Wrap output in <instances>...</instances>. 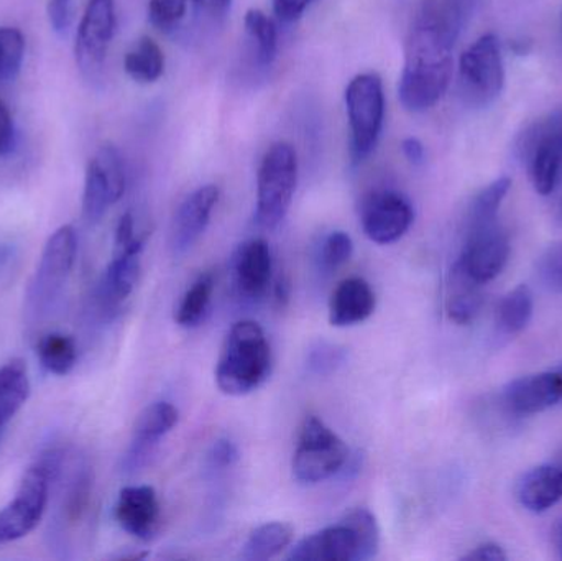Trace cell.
<instances>
[{
    "instance_id": "obj_10",
    "label": "cell",
    "mask_w": 562,
    "mask_h": 561,
    "mask_svg": "<svg viewBox=\"0 0 562 561\" xmlns=\"http://www.w3.org/2000/svg\"><path fill=\"white\" fill-rule=\"evenodd\" d=\"M125 191V168L121 152L104 144L95 152L86 168L82 217L88 224H98L109 206L117 203Z\"/></svg>"
},
{
    "instance_id": "obj_4",
    "label": "cell",
    "mask_w": 562,
    "mask_h": 561,
    "mask_svg": "<svg viewBox=\"0 0 562 561\" xmlns=\"http://www.w3.org/2000/svg\"><path fill=\"white\" fill-rule=\"evenodd\" d=\"M347 117L350 127V157L356 165L372 155L382 134L385 119L383 82L376 72H362L346 88Z\"/></svg>"
},
{
    "instance_id": "obj_17",
    "label": "cell",
    "mask_w": 562,
    "mask_h": 561,
    "mask_svg": "<svg viewBox=\"0 0 562 561\" xmlns=\"http://www.w3.org/2000/svg\"><path fill=\"white\" fill-rule=\"evenodd\" d=\"M273 259L269 244L263 239L244 243L233 259L234 285L246 300L266 295L272 282Z\"/></svg>"
},
{
    "instance_id": "obj_11",
    "label": "cell",
    "mask_w": 562,
    "mask_h": 561,
    "mask_svg": "<svg viewBox=\"0 0 562 561\" xmlns=\"http://www.w3.org/2000/svg\"><path fill=\"white\" fill-rule=\"evenodd\" d=\"M510 253V236L507 229L498 221H494L479 226H468L464 249L458 262L472 279L487 285L504 272Z\"/></svg>"
},
{
    "instance_id": "obj_44",
    "label": "cell",
    "mask_w": 562,
    "mask_h": 561,
    "mask_svg": "<svg viewBox=\"0 0 562 561\" xmlns=\"http://www.w3.org/2000/svg\"><path fill=\"white\" fill-rule=\"evenodd\" d=\"M402 152L412 165H422L426 158L425 145L416 137H408L402 142Z\"/></svg>"
},
{
    "instance_id": "obj_19",
    "label": "cell",
    "mask_w": 562,
    "mask_h": 561,
    "mask_svg": "<svg viewBox=\"0 0 562 561\" xmlns=\"http://www.w3.org/2000/svg\"><path fill=\"white\" fill-rule=\"evenodd\" d=\"M178 418H180V414H178L177 407L168 402H157V404L145 408L135 422L131 448L124 458L125 471L140 468L150 457L158 441L173 430Z\"/></svg>"
},
{
    "instance_id": "obj_35",
    "label": "cell",
    "mask_w": 562,
    "mask_h": 561,
    "mask_svg": "<svg viewBox=\"0 0 562 561\" xmlns=\"http://www.w3.org/2000/svg\"><path fill=\"white\" fill-rule=\"evenodd\" d=\"M187 12L188 0H148V22L164 33L173 32Z\"/></svg>"
},
{
    "instance_id": "obj_29",
    "label": "cell",
    "mask_w": 562,
    "mask_h": 561,
    "mask_svg": "<svg viewBox=\"0 0 562 561\" xmlns=\"http://www.w3.org/2000/svg\"><path fill=\"white\" fill-rule=\"evenodd\" d=\"M247 35L254 43L256 61L263 68H269L276 61L279 53V33L276 23L262 10L250 9L244 19Z\"/></svg>"
},
{
    "instance_id": "obj_5",
    "label": "cell",
    "mask_w": 562,
    "mask_h": 561,
    "mask_svg": "<svg viewBox=\"0 0 562 561\" xmlns=\"http://www.w3.org/2000/svg\"><path fill=\"white\" fill-rule=\"evenodd\" d=\"M297 183L296 152L277 142L263 155L257 177L256 220L263 229H276L286 217Z\"/></svg>"
},
{
    "instance_id": "obj_21",
    "label": "cell",
    "mask_w": 562,
    "mask_h": 561,
    "mask_svg": "<svg viewBox=\"0 0 562 561\" xmlns=\"http://www.w3.org/2000/svg\"><path fill=\"white\" fill-rule=\"evenodd\" d=\"M375 310L372 287L359 277L342 280L329 300V323L336 328L359 325Z\"/></svg>"
},
{
    "instance_id": "obj_14",
    "label": "cell",
    "mask_w": 562,
    "mask_h": 561,
    "mask_svg": "<svg viewBox=\"0 0 562 561\" xmlns=\"http://www.w3.org/2000/svg\"><path fill=\"white\" fill-rule=\"evenodd\" d=\"M505 408L518 417L541 414L562 402V371L538 372L515 379L502 394Z\"/></svg>"
},
{
    "instance_id": "obj_1",
    "label": "cell",
    "mask_w": 562,
    "mask_h": 561,
    "mask_svg": "<svg viewBox=\"0 0 562 561\" xmlns=\"http://www.w3.org/2000/svg\"><path fill=\"white\" fill-rule=\"evenodd\" d=\"M461 30L431 0H425L405 43L398 99L406 111H428L446 94L454 72L452 52Z\"/></svg>"
},
{
    "instance_id": "obj_22",
    "label": "cell",
    "mask_w": 562,
    "mask_h": 561,
    "mask_svg": "<svg viewBox=\"0 0 562 561\" xmlns=\"http://www.w3.org/2000/svg\"><path fill=\"white\" fill-rule=\"evenodd\" d=\"M517 500L525 509L543 514L562 501L561 464H543L527 471L517 484Z\"/></svg>"
},
{
    "instance_id": "obj_23",
    "label": "cell",
    "mask_w": 562,
    "mask_h": 561,
    "mask_svg": "<svg viewBox=\"0 0 562 561\" xmlns=\"http://www.w3.org/2000/svg\"><path fill=\"white\" fill-rule=\"evenodd\" d=\"M484 285L472 279L464 267L456 260L448 277L446 312L456 325H469L477 318L484 305Z\"/></svg>"
},
{
    "instance_id": "obj_8",
    "label": "cell",
    "mask_w": 562,
    "mask_h": 561,
    "mask_svg": "<svg viewBox=\"0 0 562 561\" xmlns=\"http://www.w3.org/2000/svg\"><path fill=\"white\" fill-rule=\"evenodd\" d=\"M518 154L537 193H553L562 170V111L531 124L521 134Z\"/></svg>"
},
{
    "instance_id": "obj_18",
    "label": "cell",
    "mask_w": 562,
    "mask_h": 561,
    "mask_svg": "<svg viewBox=\"0 0 562 561\" xmlns=\"http://www.w3.org/2000/svg\"><path fill=\"white\" fill-rule=\"evenodd\" d=\"M144 244L115 250L114 259L102 273L98 289V302L102 312L114 313L132 295L142 270Z\"/></svg>"
},
{
    "instance_id": "obj_38",
    "label": "cell",
    "mask_w": 562,
    "mask_h": 561,
    "mask_svg": "<svg viewBox=\"0 0 562 561\" xmlns=\"http://www.w3.org/2000/svg\"><path fill=\"white\" fill-rule=\"evenodd\" d=\"M191 2L196 15L210 25H221L226 22L233 9V0H191Z\"/></svg>"
},
{
    "instance_id": "obj_3",
    "label": "cell",
    "mask_w": 562,
    "mask_h": 561,
    "mask_svg": "<svg viewBox=\"0 0 562 561\" xmlns=\"http://www.w3.org/2000/svg\"><path fill=\"white\" fill-rule=\"evenodd\" d=\"M61 468V451L48 450L26 470L15 496L0 510V546L23 539L42 523L48 506L49 486Z\"/></svg>"
},
{
    "instance_id": "obj_16",
    "label": "cell",
    "mask_w": 562,
    "mask_h": 561,
    "mask_svg": "<svg viewBox=\"0 0 562 561\" xmlns=\"http://www.w3.org/2000/svg\"><path fill=\"white\" fill-rule=\"evenodd\" d=\"M115 520L138 540H150L160 527V503L151 486H127L119 493Z\"/></svg>"
},
{
    "instance_id": "obj_12",
    "label": "cell",
    "mask_w": 562,
    "mask_h": 561,
    "mask_svg": "<svg viewBox=\"0 0 562 561\" xmlns=\"http://www.w3.org/2000/svg\"><path fill=\"white\" fill-rule=\"evenodd\" d=\"M114 32L115 0H89L75 45L76 63L86 78L101 75Z\"/></svg>"
},
{
    "instance_id": "obj_13",
    "label": "cell",
    "mask_w": 562,
    "mask_h": 561,
    "mask_svg": "<svg viewBox=\"0 0 562 561\" xmlns=\"http://www.w3.org/2000/svg\"><path fill=\"white\" fill-rule=\"evenodd\" d=\"M415 220L412 203L398 191L370 193L360 206L363 234L372 243L386 246L402 239Z\"/></svg>"
},
{
    "instance_id": "obj_34",
    "label": "cell",
    "mask_w": 562,
    "mask_h": 561,
    "mask_svg": "<svg viewBox=\"0 0 562 561\" xmlns=\"http://www.w3.org/2000/svg\"><path fill=\"white\" fill-rule=\"evenodd\" d=\"M347 361V349L344 346L336 345V343L321 341L314 343L311 346L310 351L306 356V368L311 374L330 375L342 368Z\"/></svg>"
},
{
    "instance_id": "obj_45",
    "label": "cell",
    "mask_w": 562,
    "mask_h": 561,
    "mask_svg": "<svg viewBox=\"0 0 562 561\" xmlns=\"http://www.w3.org/2000/svg\"><path fill=\"white\" fill-rule=\"evenodd\" d=\"M290 299V283H288L286 279H281L277 282L276 285V300L280 306H283L284 303Z\"/></svg>"
},
{
    "instance_id": "obj_48",
    "label": "cell",
    "mask_w": 562,
    "mask_h": 561,
    "mask_svg": "<svg viewBox=\"0 0 562 561\" xmlns=\"http://www.w3.org/2000/svg\"><path fill=\"white\" fill-rule=\"evenodd\" d=\"M561 217H562V203H561Z\"/></svg>"
},
{
    "instance_id": "obj_26",
    "label": "cell",
    "mask_w": 562,
    "mask_h": 561,
    "mask_svg": "<svg viewBox=\"0 0 562 561\" xmlns=\"http://www.w3.org/2000/svg\"><path fill=\"white\" fill-rule=\"evenodd\" d=\"M293 529L284 523H269L257 527L243 550V559L247 561H266L280 556L291 546Z\"/></svg>"
},
{
    "instance_id": "obj_37",
    "label": "cell",
    "mask_w": 562,
    "mask_h": 561,
    "mask_svg": "<svg viewBox=\"0 0 562 561\" xmlns=\"http://www.w3.org/2000/svg\"><path fill=\"white\" fill-rule=\"evenodd\" d=\"M538 277L548 290L562 293V243L553 244L541 254Z\"/></svg>"
},
{
    "instance_id": "obj_31",
    "label": "cell",
    "mask_w": 562,
    "mask_h": 561,
    "mask_svg": "<svg viewBox=\"0 0 562 561\" xmlns=\"http://www.w3.org/2000/svg\"><path fill=\"white\" fill-rule=\"evenodd\" d=\"M510 188L512 180L508 177L497 178L488 187H485L472 201L468 226H479V224L498 221V211H501L502 203Z\"/></svg>"
},
{
    "instance_id": "obj_7",
    "label": "cell",
    "mask_w": 562,
    "mask_h": 561,
    "mask_svg": "<svg viewBox=\"0 0 562 561\" xmlns=\"http://www.w3.org/2000/svg\"><path fill=\"white\" fill-rule=\"evenodd\" d=\"M349 463L347 445L317 417H307L297 437L293 474L301 484H317L336 476Z\"/></svg>"
},
{
    "instance_id": "obj_2",
    "label": "cell",
    "mask_w": 562,
    "mask_h": 561,
    "mask_svg": "<svg viewBox=\"0 0 562 561\" xmlns=\"http://www.w3.org/2000/svg\"><path fill=\"white\" fill-rule=\"evenodd\" d=\"M272 349L259 323L244 319L227 335L216 368L217 388L240 397L259 389L269 379Z\"/></svg>"
},
{
    "instance_id": "obj_36",
    "label": "cell",
    "mask_w": 562,
    "mask_h": 561,
    "mask_svg": "<svg viewBox=\"0 0 562 561\" xmlns=\"http://www.w3.org/2000/svg\"><path fill=\"white\" fill-rule=\"evenodd\" d=\"M353 253V243L349 234L342 231H334L324 239L319 250L321 266L327 272L339 269L344 263L349 262Z\"/></svg>"
},
{
    "instance_id": "obj_40",
    "label": "cell",
    "mask_w": 562,
    "mask_h": 561,
    "mask_svg": "<svg viewBox=\"0 0 562 561\" xmlns=\"http://www.w3.org/2000/svg\"><path fill=\"white\" fill-rule=\"evenodd\" d=\"M15 145V128L9 105L0 99V157H7Z\"/></svg>"
},
{
    "instance_id": "obj_25",
    "label": "cell",
    "mask_w": 562,
    "mask_h": 561,
    "mask_svg": "<svg viewBox=\"0 0 562 561\" xmlns=\"http://www.w3.org/2000/svg\"><path fill=\"white\" fill-rule=\"evenodd\" d=\"M535 296L530 287H515L497 306V325L505 335H518L530 325L533 316Z\"/></svg>"
},
{
    "instance_id": "obj_46",
    "label": "cell",
    "mask_w": 562,
    "mask_h": 561,
    "mask_svg": "<svg viewBox=\"0 0 562 561\" xmlns=\"http://www.w3.org/2000/svg\"><path fill=\"white\" fill-rule=\"evenodd\" d=\"M557 552L558 556H560V559L562 560V523L557 534Z\"/></svg>"
},
{
    "instance_id": "obj_24",
    "label": "cell",
    "mask_w": 562,
    "mask_h": 561,
    "mask_svg": "<svg viewBox=\"0 0 562 561\" xmlns=\"http://www.w3.org/2000/svg\"><path fill=\"white\" fill-rule=\"evenodd\" d=\"M30 391L29 369L22 359H12L0 368V430L19 414Z\"/></svg>"
},
{
    "instance_id": "obj_47",
    "label": "cell",
    "mask_w": 562,
    "mask_h": 561,
    "mask_svg": "<svg viewBox=\"0 0 562 561\" xmlns=\"http://www.w3.org/2000/svg\"><path fill=\"white\" fill-rule=\"evenodd\" d=\"M468 2H471V0H468ZM472 2H474V3H475V0H472Z\"/></svg>"
},
{
    "instance_id": "obj_27",
    "label": "cell",
    "mask_w": 562,
    "mask_h": 561,
    "mask_svg": "<svg viewBox=\"0 0 562 561\" xmlns=\"http://www.w3.org/2000/svg\"><path fill=\"white\" fill-rule=\"evenodd\" d=\"M124 69L134 81L155 82L165 71V55L150 36H142L125 55Z\"/></svg>"
},
{
    "instance_id": "obj_30",
    "label": "cell",
    "mask_w": 562,
    "mask_h": 561,
    "mask_svg": "<svg viewBox=\"0 0 562 561\" xmlns=\"http://www.w3.org/2000/svg\"><path fill=\"white\" fill-rule=\"evenodd\" d=\"M213 292L214 277L211 273H204L184 293L180 305H178L175 322L183 328H194L200 325L210 310Z\"/></svg>"
},
{
    "instance_id": "obj_43",
    "label": "cell",
    "mask_w": 562,
    "mask_h": 561,
    "mask_svg": "<svg viewBox=\"0 0 562 561\" xmlns=\"http://www.w3.org/2000/svg\"><path fill=\"white\" fill-rule=\"evenodd\" d=\"M462 560H477V561H507L508 556L498 543L487 542L482 546L475 547L474 550L462 557Z\"/></svg>"
},
{
    "instance_id": "obj_28",
    "label": "cell",
    "mask_w": 562,
    "mask_h": 561,
    "mask_svg": "<svg viewBox=\"0 0 562 561\" xmlns=\"http://www.w3.org/2000/svg\"><path fill=\"white\" fill-rule=\"evenodd\" d=\"M40 364L53 375H68L78 361V348L71 336L48 333L36 345Z\"/></svg>"
},
{
    "instance_id": "obj_9",
    "label": "cell",
    "mask_w": 562,
    "mask_h": 561,
    "mask_svg": "<svg viewBox=\"0 0 562 561\" xmlns=\"http://www.w3.org/2000/svg\"><path fill=\"white\" fill-rule=\"evenodd\" d=\"M505 68L501 43L494 33L482 35L459 59V89L474 108L492 104L504 91Z\"/></svg>"
},
{
    "instance_id": "obj_15",
    "label": "cell",
    "mask_w": 562,
    "mask_h": 561,
    "mask_svg": "<svg viewBox=\"0 0 562 561\" xmlns=\"http://www.w3.org/2000/svg\"><path fill=\"white\" fill-rule=\"evenodd\" d=\"M220 197L216 184H204L180 204L171 224V249L175 254L188 253L200 240Z\"/></svg>"
},
{
    "instance_id": "obj_41",
    "label": "cell",
    "mask_w": 562,
    "mask_h": 561,
    "mask_svg": "<svg viewBox=\"0 0 562 561\" xmlns=\"http://www.w3.org/2000/svg\"><path fill=\"white\" fill-rule=\"evenodd\" d=\"M273 12L279 16L281 22L291 23L296 22L297 19L303 16L307 7L316 0H272Z\"/></svg>"
},
{
    "instance_id": "obj_6",
    "label": "cell",
    "mask_w": 562,
    "mask_h": 561,
    "mask_svg": "<svg viewBox=\"0 0 562 561\" xmlns=\"http://www.w3.org/2000/svg\"><path fill=\"white\" fill-rule=\"evenodd\" d=\"M78 253V237L71 226H61L46 240L35 276L26 292V305L35 318L52 312L58 302Z\"/></svg>"
},
{
    "instance_id": "obj_20",
    "label": "cell",
    "mask_w": 562,
    "mask_h": 561,
    "mask_svg": "<svg viewBox=\"0 0 562 561\" xmlns=\"http://www.w3.org/2000/svg\"><path fill=\"white\" fill-rule=\"evenodd\" d=\"M291 561H359V542L352 527L340 520L291 547Z\"/></svg>"
},
{
    "instance_id": "obj_42",
    "label": "cell",
    "mask_w": 562,
    "mask_h": 561,
    "mask_svg": "<svg viewBox=\"0 0 562 561\" xmlns=\"http://www.w3.org/2000/svg\"><path fill=\"white\" fill-rule=\"evenodd\" d=\"M210 458L214 468L226 470V468L233 467V464L239 460V450H237L233 441L220 440L214 444Z\"/></svg>"
},
{
    "instance_id": "obj_39",
    "label": "cell",
    "mask_w": 562,
    "mask_h": 561,
    "mask_svg": "<svg viewBox=\"0 0 562 561\" xmlns=\"http://www.w3.org/2000/svg\"><path fill=\"white\" fill-rule=\"evenodd\" d=\"M48 20L52 29L63 35L72 22V0H48Z\"/></svg>"
},
{
    "instance_id": "obj_32",
    "label": "cell",
    "mask_w": 562,
    "mask_h": 561,
    "mask_svg": "<svg viewBox=\"0 0 562 561\" xmlns=\"http://www.w3.org/2000/svg\"><path fill=\"white\" fill-rule=\"evenodd\" d=\"M25 38L13 26H0V82L12 81L22 69Z\"/></svg>"
},
{
    "instance_id": "obj_33",
    "label": "cell",
    "mask_w": 562,
    "mask_h": 561,
    "mask_svg": "<svg viewBox=\"0 0 562 561\" xmlns=\"http://www.w3.org/2000/svg\"><path fill=\"white\" fill-rule=\"evenodd\" d=\"M342 520L356 532L359 561L373 559L380 549V529L375 516L369 509H356L347 514Z\"/></svg>"
}]
</instances>
